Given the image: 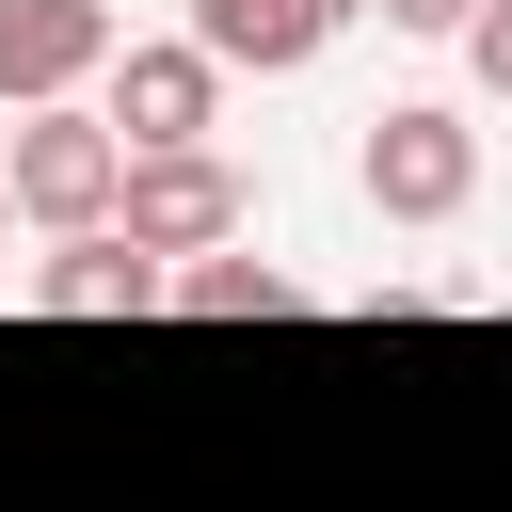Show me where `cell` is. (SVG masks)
<instances>
[{
    "label": "cell",
    "mask_w": 512,
    "mask_h": 512,
    "mask_svg": "<svg viewBox=\"0 0 512 512\" xmlns=\"http://www.w3.org/2000/svg\"><path fill=\"white\" fill-rule=\"evenodd\" d=\"M192 48L224 80H304L336 32H320V0H192Z\"/></svg>",
    "instance_id": "52a82bcc"
},
{
    "label": "cell",
    "mask_w": 512,
    "mask_h": 512,
    "mask_svg": "<svg viewBox=\"0 0 512 512\" xmlns=\"http://www.w3.org/2000/svg\"><path fill=\"white\" fill-rule=\"evenodd\" d=\"M240 224H256V192H240V160H224V144L128 160V192H112V240H144V256H224Z\"/></svg>",
    "instance_id": "277c9868"
},
{
    "label": "cell",
    "mask_w": 512,
    "mask_h": 512,
    "mask_svg": "<svg viewBox=\"0 0 512 512\" xmlns=\"http://www.w3.org/2000/svg\"><path fill=\"white\" fill-rule=\"evenodd\" d=\"M352 176H368L384 224H464V208H480V128H464L448 96H400V112H368Z\"/></svg>",
    "instance_id": "7a4b0ae2"
},
{
    "label": "cell",
    "mask_w": 512,
    "mask_h": 512,
    "mask_svg": "<svg viewBox=\"0 0 512 512\" xmlns=\"http://www.w3.org/2000/svg\"><path fill=\"white\" fill-rule=\"evenodd\" d=\"M0 192H16V224H48V240L112 224V192H128V144H112V112H80V96L16 112V144H0Z\"/></svg>",
    "instance_id": "6da1fadb"
},
{
    "label": "cell",
    "mask_w": 512,
    "mask_h": 512,
    "mask_svg": "<svg viewBox=\"0 0 512 512\" xmlns=\"http://www.w3.org/2000/svg\"><path fill=\"white\" fill-rule=\"evenodd\" d=\"M32 320H160V256L112 240V224H80V240L32 256Z\"/></svg>",
    "instance_id": "8992f818"
},
{
    "label": "cell",
    "mask_w": 512,
    "mask_h": 512,
    "mask_svg": "<svg viewBox=\"0 0 512 512\" xmlns=\"http://www.w3.org/2000/svg\"><path fill=\"white\" fill-rule=\"evenodd\" d=\"M160 304H176V320H288L304 288H288V256H240V240H224V256H176Z\"/></svg>",
    "instance_id": "ba28073f"
},
{
    "label": "cell",
    "mask_w": 512,
    "mask_h": 512,
    "mask_svg": "<svg viewBox=\"0 0 512 512\" xmlns=\"http://www.w3.org/2000/svg\"><path fill=\"white\" fill-rule=\"evenodd\" d=\"M352 16H368V0H320V32H352Z\"/></svg>",
    "instance_id": "8fae6325"
},
{
    "label": "cell",
    "mask_w": 512,
    "mask_h": 512,
    "mask_svg": "<svg viewBox=\"0 0 512 512\" xmlns=\"http://www.w3.org/2000/svg\"><path fill=\"white\" fill-rule=\"evenodd\" d=\"M368 16H384V32H464L480 0H368Z\"/></svg>",
    "instance_id": "30bf717a"
},
{
    "label": "cell",
    "mask_w": 512,
    "mask_h": 512,
    "mask_svg": "<svg viewBox=\"0 0 512 512\" xmlns=\"http://www.w3.org/2000/svg\"><path fill=\"white\" fill-rule=\"evenodd\" d=\"M0 224H16V192H0Z\"/></svg>",
    "instance_id": "7c38bea8"
},
{
    "label": "cell",
    "mask_w": 512,
    "mask_h": 512,
    "mask_svg": "<svg viewBox=\"0 0 512 512\" xmlns=\"http://www.w3.org/2000/svg\"><path fill=\"white\" fill-rule=\"evenodd\" d=\"M112 48H128V32H112V0H0V112L80 96Z\"/></svg>",
    "instance_id": "5b68a950"
},
{
    "label": "cell",
    "mask_w": 512,
    "mask_h": 512,
    "mask_svg": "<svg viewBox=\"0 0 512 512\" xmlns=\"http://www.w3.org/2000/svg\"><path fill=\"white\" fill-rule=\"evenodd\" d=\"M448 48H464V80H480V96H512V0H480Z\"/></svg>",
    "instance_id": "9c48e42d"
},
{
    "label": "cell",
    "mask_w": 512,
    "mask_h": 512,
    "mask_svg": "<svg viewBox=\"0 0 512 512\" xmlns=\"http://www.w3.org/2000/svg\"><path fill=\"white\" fill-rule=\"evenodd\" d=\"M96 80H112L96 112H112V144H128V160H176V144H208V128H224V64H208L192 32H144V48H112Z\"/></svg>",
    "instance_id": "3957f363"
}]
</instances>
